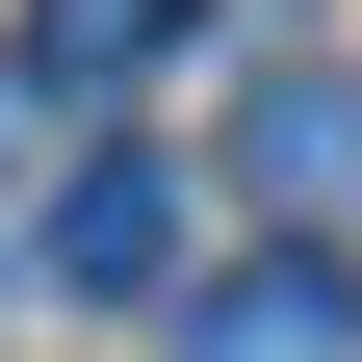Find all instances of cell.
Masks as SVG:
<instances>
[{
	"label": "cell",
	"instance_id": "1",
	"mask_svg": "<svg viewBox=\"0 0 362 362\" xmlns=\"http://www.w3.org/2000/svg\"><path fill=\"white\" fill-rule=\"evenodd\" d=\"M181 362H362V259L337 233H259L233 285H181Z\"/></svg>",
	"mask_w": 362,
	"mask_h": 362
},
{
	"label": "cell",
	"instance_id": "3",
	"mask_svg": "<svg viewBox=\"0 0 362 362\" xmlns=\"http://www.w3.org/2000/svg\"><path fill=\"white\" fill-rule=\"evenodd\" d=\"M52 285H104V310H129V285H181V181H156V156H78V207H52Z\"/></svg>",
	"mask_w": 362,
	"mask_h": 362
},
{
	"label": "cell",
	"instance_id": "4",
	"mask_svg": "<svg viewBox=\"0 0 362 362\" xmlns=\"http://www.w3.org/2000/svg\"><path fill=\"white\" fill-rule=\"evenodd\" d=\"M181 52V0H26V78L52 104H104V78H156Z\"/></svg>",
	"mask_w": 362,
	"mask_h": 362
},
{
	"label": "cell",
	"instance_id": "2",
	"mask_svg": "<svg viewBox=\"0 0 362 362\" xmlns=\"http://www.w3.org/2000/svg\"><path fill=\"white\" fill-rule=\"evenodd\" d=\"M233 181L285 207V233H337V181H362V78H259V129H233Z\"/></svg>",
	"mask_w": 362,
	"mask_h": 362
}]
</instances>
